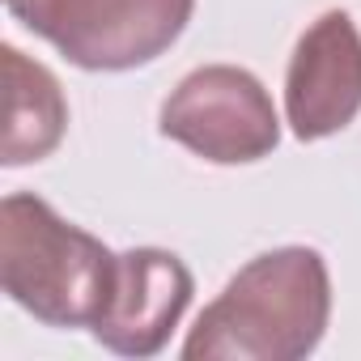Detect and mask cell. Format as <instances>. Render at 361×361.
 <instances>
[{"label":"cell","instance_id":"obj_1","mask_svg":"<svg viewBox=\"0 0 361 361\" xmlns=\"http://www.w3.org/2000/svg\"><path fill=\"white\" fill-rule=\"evenodd\" d=\"M331 272L314 247L255 255L200 310L183 340L188 361H302L323 344Z\"/></svg>","mask_w":361,"mask_h":361},{"label":"cell","instance_id":"obj_2","mask_svg":"<svg viewBox=\"0 0 361 361\" xmlns=\"http://www.w3.org/2000/svg\"><path fill=\"white\" fill-rule=\"evenodd\" d=\"M115 281L119 255L102 238L64 221L30 192L0 200V285L26 314L60 331H94L115 298Z\"/></svg>","mask_w":361,"mask_h":361},{"label":"cell","instance_id":"obj_3","mask_svg":"<svg viewBox=\"0 0 361 361\" xmlns=\"http://www.w3.org/2000/svg\"><path fill=\"white\" fill-rule=\"evenodd\" d=\"M13 22L85 73H132L166 56L196 0H5Z\"/></svg>","mask_w":361,"mask_h":361},{"label":"cell","instance_id":"obj_4","mask_svg":"<svg viewBox=\"0 0 361 361\" xmlns=\"http://www.w3.org/2000/svg\"><path fill=\"white\" fill-rule=\"evenodd\" d=\"M157 132L213 166H251L281 145V119L264 81L238 64H204L170 90Z\"/></svg>","mask_w":361,"mask_h":361},{"label":"cell","instance_id":"obj_5","mask_svg":"<svg viewBox=\"0 0 361 361\" xmlns=\"http://www.w3.org/2000/svg\"><path fill=\"white\" fill-rule=\"evenodd\" d=\"M361 115V30L327 9L298 39L285 68V123L298 140H327Z\"/></svg>","mask_w":361,"mask_h":361},{"label":"cell","instance_id":"obj_6","mask_svg":"<svg viewBox=\"0 0 361 361\" xmlns=\"http://www.w3.org/2000/svg\"><path fill=\"white\" fill-rule=\"evenodd\" d=\"M196 281L174 251L132 247L119 255V281L106 314L94 323V340L119 357H157L170 331L183 323Z\"/></svg>","mask_w":361,"mask_h":361},{"label":"cell","instance_id":"obj_7","mask_svg":"<svg viewBox=\"0 0 361 361\" xmlns=\"http://www.w3.org/2000/svg\"><path fill=\"white\" fill-rule=\"evenodd\" d=\"M5 56V145L0 166H30L60 149L68 132V102L56 73L13 43L0 47Z\"/></svg>","mask_w":361,"mask_h":361}]
</instances>
